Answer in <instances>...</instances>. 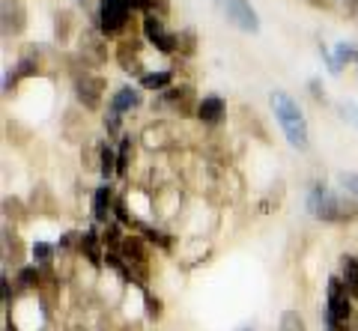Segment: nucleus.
<instances>
[{
  "label": "nucleus",
  "instance_id": "obj_1",
  "mask_svg": "<svg viewBox=\"0 0 358 331\" xmlns=\"http://www.w3.org/2000/svg\"><path fill=\"white\" fill-rule=\"evenodd\" d=\"M268 102H272V110H275V117H278V126L284 128L289 147L308 149V147H310L308 119H305V114H301V108L293 102V98H289V93L275 90L272 96H268Z\"/></svg>",
  "mask_w": 358,
  "mask_h": 331
},
{
  "label": "nucleus",
  "instance_id": "obj_2",
  "mask_svg": "<svg viewBox=\"0 0 358 331\" xmlns=\"http://www.w3.org/2000/svg\"><path fill=\"white\" fill-rule=\"evenodd\" d=\"M308 209L313 218L320 221H329V224H341V221H352L358 215V206L346 197L331 194L326 185H313L310 194H308Z\"/></svg>",
  "mask_w": 358,
  "mask_h": 331
},
{
  "label": "nucleus",
  "instance_id": "obj_3",
  "mask_svg": "<svg viewBox=\"0 0 358 331\" xmlns=\"http://www.w3.org/2000/svg\"><path fill=\"white\" fill-rule=\"evenodd\" d=\"M355 316V307H352V295L346 290V284L341 278H329V290H326V319H343Z\"/></svg>",
  "mask_w": 358,
  "mask_h": 331
},
{
  "label": "nucleus",
  "instance_id": "obj_4",
  "mask_svg": "<svg viewBox=\"0 0 358 331\" xmlns=\"http://www.w3.org/2000/svg\"><path fill=\"white\" fill-rule=\"evenodd\" d=\"M215 6L221 9L224 18H227L233 27H239L245 33L260 30V21H257V13L251 9L248 0H215Z\"/></svg>",
  "mask_w": 358,
  "mask_h": 331
},
{
  "label": "nucleus",
  "instance_id": "obj_5",
  "mask_svg": "<svg viewBox=\"0 0 358 331\" xmlns=\"http://www.w3.org/2000/svg\"><path fill=\"white\" fill-rule=\"evenodd\" d=\"M129 6H131V0H102V6H99V21H102V30L108 36H114V33H120L126 27Z\"/></svg>",
  "mask_w": 358,
  "mask_h": 331
},
{
  "label": "nucleus",
  "instance_id": "obj_6",
  "mask_svg": "<svg viewBox=\"0 0 358 331\" xmlns=\"http://www.w3.org/2000/svg\"><path fill=\"white\" fill-rule=\"evenodd\" d=\"M143 36H147L159 51H173L176 48V36H171V33L164 30V21L155 13L143 15Z\"/></svg>",
  "mask_w": 358,
  "mask_h": 331
},
{
  "label": "nucleus",
  "instance_id": "obj_7",
  "mask_svg": "<svg viewBox=\"0 0 358 331\" xmlns=\"http://www.w3.org/2000/svg\"><path fill=\"white\" fill-rule=\"evenodd\" d=\"M114 191H110V185L105 182L102 189H96L93 194V218L96 221H102V224H108L110 221V209H114Z\"/></svg>",
  "mask_w": 358,
  "mask_h": 331
},
{
  "label": "nucleus",
  "instance_id": "obj_8",
  "mask_svg": "<svg viewBox=\"0 0 358 331\" xmlns=\"http://www.w3.org/2000/svg\"><path fill=\"white\" fill-rule=\"evenodd\" d=\"M341 281L346 284L352 302H358V257H352V253L341 257Z\"/></svg>",
  "mask_w": 358,
  "mask_h": 331
},
{
  "label": "nucleus",
  "instance_id": "obj_9",
  "mask_svg": "<svg viewBox=\"0 0 358 331\" xmlns=\"http://www.w3.org/2000/svg\"><path fill=\"white\" fill-rule=\"evenodd\" d=\"M197 117L203 119L206 126L221 123V117H224V102H221L218 96H206L203 102H200V108H197Z\"/></svg>",
  "mask_w": 358,
  "mask_h": 331
},
{
  "label": "nucleus",
  "instance_id": "obj_10",
  "mask_svg": "<svg viewBox=\"0 0 358 331\" xmlns=\"http://www.w3.org/2000/svg\"><path fill=\"white\" fill-rule=\"evenodd\" d=\"M102 78H84L81 84H78V96H81V102L87 108H96L99 98H102Z\"/></svg>",
  "mask_w": 358,
  "mask_h": 331
},
{
  "label": "nucleus",
  "instance_id": "obj_11",
  "mask_svg": "<svg viewBox=\"0 0 358 331\" xmlns=\"http://www.w3.org/2000/svg\"><path fill=\"white\" fill-rule=\"evenodd\" d=\"M141 105V93L131 90V87H122V90L110 98V110H117V114H122V110L129 108H138Z\"/></svg>",
  "mask_w": 358,
  "mask_h": 331
},
{
  "label": "nucleus",
  "instance_id": "obj_12",
  "mask_svg": "<svg viewBox=\"0 0 358 331\" xmlns=\"http://www.w3.org/2000/svg\"><path fill=\"white\" fill-rule=\"evenodd\" d=\"M81 251L90 257V263H96V266L105 260L102 251H99V236H96V230H84V233H81Z\"/></svg>",
  "mask_w": 358,
  "mask_h": 331
},
{
  "label": "nucleus",
  "instance_id": "obj_13",
  "mask_svg": "<svg viewBox=\"0 0 358 331\" xmlns=\"http://www.w3.org/2000/svg\"><path fill=\"white\" fill-rule=\"evenodd\" d=\"M171 78H173L171 72H150L141 78V87H147V90H162V87L171 84Z\"/></svg>",
  "mask_w": 358,
  "mask_h": 331
},
{
  "label": "nucleus",
  "instance_id": "obj_14",
  "mask_svg": "<svg viewBox=\"0 0 358 331\" xmlns=\"http://www.w3.org/2000/svg\"><path fill=\"white\" fill-rule=\"evenodd\" d=\"M281 331H305V319L296 311H284L281 314Z\"/></svg>",
  "mask_w": 358,
  "mask_h": 331
},
{
  "label": "nucleus",
  "instance_id": "obj_15",
  "mask_svg": "<svg viewBox=\"0 0 358 331\" xmlns=\"http://www.w3.org/2000/svg\"><path fill=\"white\" fill-rule=\"evenodd\" d=\"M51 257H54V248L48 242H36V245H33V260H36L39 266H48Z\"/></svg>",
  "mask_w": 358,
  "mask_h": 331
},
{
  "label": "nucleus",
  "instance_id": "obj_16",
  "mask_svg": "<svg viewBox=\"0 0 358 331\" xmlns=\"http://www.w3.org/2000/svg\"><path fill=\"white\" fill-rule=\"evenodd\" d=\"M102 176L105 179H110V176L117 173V159H114V152H110V147H102Z\"/></svg>",
  "mask_w": 358,
  "mask_h": 331
},
{
  "label": "nucleus",
  "instance_id": "obj_17",
  "mask_svg": "<svg viewBox=\"0 0 358 331\" xmlns=\"http://www.w3.org/2000/svg\"><path fill=\"white\" fill-rule=\"evenodd\" d=\"M18 284L27 286V290H33V286H39V269L36 266H27L18 272Z\"/></svg>",
  "mask_w": 358,
  "mask_h": 331
},
{
  "label": "nucleus",
  "instance_id": "obj_18",
  "mask_svg": "<svg viewBox=\"0 0 358 331\" xmlns=\"http://www.w3.org/2000/svg\"><path fill=\"white\" fill-rule=\"evenodd\" d=\"M326 331H358V314L343 319V323H338V319H326Z\"/></svg>",
  "mask_w": 358,
  "mask_h": 331
},
{
  "label": "nucleus",
  "instance_id": "obj_19",
  "mask_svg": "<svg viewBox=\"0 0 358 331\" xmlns=\"http://www.w3.org/2000/svg\"><path fill=\"white\" fill-rule=\"evenodd\" d=\"M147 314H150V319H159L162 316V302L152 299V295H147Z\"/></svg>",
  "mask_w": 358,
  "mask_h": 331
},
{
  "label": "nucleus",
  "instance_id": "obj_20",
  "mask_svg": "<svg viewBox=\"0 0 358 331\" xmlns=\"http://www.w3.org/2000/svg\"><path fill=\"white\" fill-rule=\"evenodd\" d=\"M341 182H343L346 189H350V191L358 197V173H343V176H341Z\"/></svg>",
  "mask_w": 358,
  "mask_h": 331
},
{
  "label": "nucleus",
  "instance_id": "obj_21",
  "mask_svg": "<svg viewBox=\"0 0 358 331\" xmlns=\"http://www.w3.org/2000/svg\"><path fill=\"white\" fill-rule=\"evenodd\" d=\"M341 110H343V117H346V119H350V123H352V126H358V105H352V102H346V105H343Z\"/></svg>",
  "mask_w": 358,
  "mask_h": 331
},
{
  "label": "nucleus",
  "instance_id": "obj_22",
  "mask_svg": "<svg viewBox=\"0 0 358 331\" xmlns=\"http://www.w3.org/2000/svg\"><path fill=\"white\" fill-rule=\"evenodd\" d=\"M105 126H108V131H117L120 128V114H117V110H110V114H108Z\"/></svg>",
  "mask_w": 358,
  "mask_h": 331
},
{
  "label": "nucleus",
  "instance_id": "obj_23",
  "mask_svg": "<svg viewBox=\"0 0 358 331\" xmlns=\"http://www.w3.org/2000/svg\"><path fill=\"white\" fill-rule=\"evenodd\" d=\"M338 57H341V60H350V57L355 60L358 54H355V51H352V48H350V45H346V42H343V45H338Z\"/></svg>",
  "mask_w": 358,
  "mask_h": 331
},
{
  "label": "nucleus",
  "instance_id": "obj_24",
  "mask_svg": "<svg viewBox=\"0 0 358 331\" xmlns=\"http://www.w3.org/2000/svg\"><path fill=\"white\" fill-rule=\"evenodd\" d=\"M6 331H15V328H13V325H6Z\"/></svg>",
  "mask_w": 358,
  "mask_h": 331
},
{
  "label": "nucleus",
  "instance_id": "obj_25",
  "mask_svg": "<svg viewBox=\"0 0 358 331\" xmlns=\"http://www.w3.org/2000/svg\"><path fill=\"white\" fill-rule=\"evenodd\" d=\"M242 331H251V328H242Z\"/></svg>",
  "mask_w": 358,
  "mask_h": 331
},
{
  "label": "nucleus",
  "instance_id": "obj_26",
  "mask_svg": "<svg viewBox=\"0 0 358 331\" xmlns=\"http://www.w3.org/2000/svg\"><path fill=\"white\" fill-rule=\"evenodd\" d=\"M355 66H358V57H355Z\"/></svg>",
  "mask_w": 358,
  "mask_h": 331
}]
</instances>
